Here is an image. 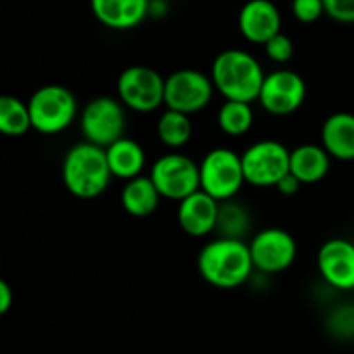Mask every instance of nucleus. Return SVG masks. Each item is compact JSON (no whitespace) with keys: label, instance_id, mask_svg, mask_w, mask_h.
Segmentation results:
<instances>
[{"label":"nucleus","instance_id":"f257e3e1","mask_svg":"<svg viewBox=\"0 0 354 354\" xmlns=\"http://www.w3.org/2000/svg\"><path fill=\"white\" fill-rule=\"evenodd\" d=\"M197 270L203 280L216 289H237L254 272L249 244L239 239H214L201 249Z\"/></svg>","mask_w":354,"mask_h":354},{"label":"nucleus","instance_id":"f03ea898","mask_svg":"<svg viewBox=\"0 0 354 354\" xmlns=\"http://www.w3.org/2000/svg\"><path fill=\"white\" fill-rule=\"evenodd\" d=\"M211 82L225 100L254 102L265 82V71L258 59L242 48H227L214 57Z\"/></svg>","mask_w":354,"mask_h":354},{"label":"nucleus","instance_id":"7ed1b4c3","mask_svg":"<svg viewBox=\"0 0 354 354\" xmlns=\"http://www.w3.org/2000/svg\"><path fill=\"white\" fill-rule=\"evenodd\" d=\"M109 165L106 149L88 142L73 145L62 161V182L68 192L78 199L90 201L102 196L111 185Z\"/></svg>","mask_w":354,"mask_h":354},{"label":"nucleus","instance_id":"20e7f679","mask_svg":"<svg viewBox=\"0 0 354 354\" xmlns=\"http://www.w3.org/2000/svg\"><path fill=\"white\" fill-rule=\"evenodd\" d=\"M28 111L33 130L41 135H57L75 123L78 102L66 86L45 85L30 97Z\"/></svg>","mask_w":354,"mask_h":354},{"label":"nucleus","instance_id":"39448f33","mask_svg":"<svg viewBox=\"0 0 354 354\" xmlns=\"http://www.w3.org/2000/svg\"><path fill=\"white\" fill-rule=\"evenodd\" d=\"M201 190L218 203L235 199L245 183L241 154L228 147H214L199 162Z\"/></svg>","mask_w":354,"mask_h":354},{"label":"nucleus","instance_id":"423d86ee","mask_svg":"<svg viewBox=\"0 0 354 354\" xmlns=\"http://www.w3.org/2000/svg\"><path fill=\"white\" fill-rule=\"evenodd\" d=\"M118 100L138 114H149L165 106V78L149 66H128L116 82Z\"/></svg>","mask_w":354,"mask_h":354},{"label":"nucleus","instance_id":"0eeeda50","mask_svg":"<svg viewBox=\"0 0 354 354\" xmlns=\"http://www.w3.org/2000/svg\"><path fill=\"white\" fill-rule=\"evenodd\" d=\"M80 130L85 142L107 149L124 137L127 113L118 99L109 95L93 97L85 104L80 116Z\"/></svg>","mask_w":354,"mask_h":354},{"label":"nucleus","instance_id":"6e6552de","mask_svg":"<svg viewBox=\"0 0 354 354\" xmlns=\"http://www.w3.org/2000/svg\"><path fill=\"white\" fill-rule=\"evenodd\" d=\"M245 183L252 187H277L289 175L290 151L279 140L265 138L249 145L241 154Z\"/></svg>","mask_w":354,"mask_h":354},{"label":"nucleus","instance_id":"1a4fd4ad","mask_svg":"<svg viewBox=\"0 0 354 354\" xmlns=\"http://www.w3.org/2000/svg\"><path fill=\"white\" fill-rule=\"evenodd\" d=\"M151 180L159 196L168 201H183L201 190L199 162L182 152H168L152 162Z\"/></svg>","mask_w":354,"mask_h":354},{"label":"nucleus","instance_id":"9d476101","mask_svg":"<svg viewBox=\"0 0 354 354\" xmlns=\"http://www.w3.org/2000/svg\"><path fill=\"white\" fill-rule=\"evenodd\" d=\"M211 76L199 69L182 68L165 78V106L166 109L183 113L187 116L201 113L211 104L214 95Z\"/></svg>","mask_w":354,"mask_h":354},{"label":"nucleus","instance_id":"9b49d317","mask_svg":"<svg viewBox=\"0 0 354 354\" xmlns=\"http://www.w3.org/2000/svg\"><path fill=\"white\" fill-rule=\"evenodd\" d=\"M306 93V82L299 73L280 68L265 76L258 100L272 116H289L303 107Z\"/></svg>","mask_w":354,"mask_h":354},{"label":"nucleus","instance_id":"f8f14e48","mask_svg":"<svg viewBox=\"0 0 354 354\" xmlns=\"http://www.w3.org/2000/svg\"><path fill=\"white\" fill-rule=\"evenodd\" d=\"M249 252L254 270L266 275H277L294 265L297 258V244L292 234L283 228L270 227L251 239Z\"/></svg>","mask_w":354,"mask_h":354},{"label":"nucleus","instance_id":"ddd939ff","mask_svg":"<svg viewBox=\"0 0 354 354\" xmlns=\"http://www.w3.org/2000/svg\"><path fill=\"white\" fill-rule=\"evenodd\" d=\"M317 266L327 286L354 290V244L346 239H330L318 249Z\"/></svg>","mask_w":354,"mask_h":354},{"label":"nucleus","instance_id":"4468645a","mask_svg":"<svg viewBox=\"0 0 354 354\" xmlns=\"http://www.w3.org/2000/svg\"><path fill=\"white\" fill-rule=\"evenodd\" d=\"M280 28L282 16L272 0H248L239 12V31L251 44L265 45Z\"/></svg>","mask_w":354,"mask_h":354},{"label":"nucleus","instance_id":"2eb2a0df","mask_svg":"<svg viewBox=\"0 0 354 354\" xmlns=\"http://www.w3.org/2000/svg\"><path fill=\"white\" fill-rule=\"evenodd\" d=\"M218 211L220 203L203 190H197L196 194L180 201L176 220L189 237L201 239L216 232Z\"/></svg>","mask_w":354,"mask_h":354},{"label":"nucleus","instance_id":"dca6fc26","mask_svg":"<svg viewBox=\"0 0 354 354\" xmlns=\"http://www.w3.org/2000/svg\"><path fill=\"white\" fill-rule=\"evenodd\" d=\"M93 16L111 30H131L147 17L151 0H90Z\"/></svg>","mask_w":354,"mask_h":354},{"label":"nucleus","instance_id":"f3484780","mask_svg":"<svg viewBox=\"0 0 354 354\" xmlns=\"http://www.w3.org/2000/svg\"><path fill=\"white\" fill-rule=\"evenodd\" d=\"M322 147L332 159L354 161V114L337 111L322 124Z\"/></svg>","mask_w":354,"mask_h":354},{"label":"nucleus","instance_id":"a211bd4d","mask_svg":"<svg viewBox=\"0 0 354 354\" xmlns=\"http://www.w3.org/2000/svg\"><path fill=\"white\" fill-rule=\"evenodd\" d=\"M332 158L322 144H301L290 151L289 173L303 185H313L328 175Z\"/></svg>","mask_w":354,"mask_h":354},{"label":"nucleus","instance_id":"6ab92c4d","mask_svg":"<svg viewBox=\"0 0 354 354\" xmlns=\"http://www.w3.org/2000/svg\"><path fill=\"white\" fill-rule=\"evenodd\" d=\"M107 165L113 178L128 182L142 175L145 168V151L137 140L123 137L106 149Z\"/></svg>","mask_w":354,"mask_h":354},{"label":"nucleus","instance_id":"aec40b11","mask_svg":"<svg viewBox=\"0 0 354 354\" xmlns=\"http://www.w3.org/2000/svg\"><path fill=\"white\" fill-rule=\"evenodd\" d=\"M121 206L130 216L133 218H147L158 209L159 196L158 189L152 183L151 176L140 175L137 178H131L124 182L123 190H121Z\"/></svg>","mask_w":354,"mask_h":354},{"label":"nucleus","instance_id":"412c9836","mask_svg":"<svg viewBox=\"0 0 354 354\" xmlns=\"http://www.w3.org/2000/svg\"><path fill=\"white\" fill-rule=\"evenodd\" d=\"M159 142L168 149H182L190 142L194 135V124L190 116L176 111L165 109L156 124Z\"/></svg>","mask_w":354,"mask_h":354},{"label":"nucleus","instance_id":"4be33fe9","mask_svg":"<svg viewBox=\"0 0 354 354\" xmlns=\"http://www.w3.org/2000/svg\"><path fill=\"white\" fill-rule=\"evenodd\" d=\"M218 127L228 137H242L254 124V111L251 104L239 100H225L218 111Z\"/></svg>","mask_w":354,"mask_h":354},{"label":"nucleus","instance_id":"5701e85b","mask_svg":"<svg viewBox=\"0 0 354 354\" xmlns=\"http://www.w3.org/2000/svg\"><path fill=\"white\" fill-rule=\"evenodd\" d=\"M31 128L28 104L14 95H0V133L21 137Z\"/></svg>","mask_w":354,"mask_h":354},{"label":"nucleus","instance_id":"b1692460","mask_svg":"<svg viewBox=\"0 0 354 354\" xmlns=\"http://www.w3.org/2000/svg\"><path fill=\"white\" fill-rule=\"evenodd\" d=\"M249 228H251V216L241 203H235L234 199L220 203L216 223V232H220V237L244 241L242 237L245 232H249Z\"/></svg>","mask_w":354,"mask_h":354},{"label":"nucleus","instance_id":"393cba45","mask_svg":"<svg viewBox=\"0 0 354 354\" xmlns=\"http://www.w3.org/2000/svg\"><path fill=\"white\" fill-rule=\"evenodd\" d=\"M263 47H265L266 57L272 62H275V64H286V62H289L294 55L292 40H290L287 35H283L282 31H280L279 35H275L272 40L266 41Z\"/></svg>","mask_w":354,"mask_h":354},{"label":"nucleus","instance_id":"a878e982","mask_svg":"<svg viewBox=\"0 0 354 354\" xmlns=\"http://www.w3.org/2000/svg\"><path fill=\"white\" fill-rule=\"evenodd\" d=\"M292 14L299 23H317L325 14L324 0H292Z\"/></svg>","mask_w":354,"mask_h":354},{"label":"nucleus","instance_id":"bb28decb","mask_svg":"<svg viewBox=\"0 0 354 354\" xmlns=\"http://www.w3.org/2000/svg\"><path fill=\"white\" fill-rule=\"evenodd\" d=\"M330 328L339 337H354V306H342L330 317Z\"/></svg>","mask_w":354,"mask_h":354},{"label":"nucleus","instance_id":"cd10ccee","mask_svg":"<svg viewBox=\"0 0 354 354\" xmlns=\"http://www.w3.org/2000/svg\"><path fill=\"white\" fill-rule=\"evenodd\" d=\"M325 14L342 24H354V0H324Z\"/></svg>","mask_w":354,"mask_h":354},{"label":"nucleus","instance_id":"c85d7f7f","mask_svg":"<svg viewBox=\"0 0 354 354\" xmlns=\"http://www.w3.org/2000/svg\"><path fill=\"white\" fill-rule=\"evenodd\" d=\"M301 187H303V183H301L299 180L296 178V176L290 175V173H289V175H286L282 180H280L279 183H277L275 189L279 190L282 196L290 197V196H296V194L299 192Z\"/></svg>","mask_w":354,"mask_h":354},{"label":"nucleus","instance_id":"c756f323","mask_svg":"<svg viewBox=\"0 0 354 354\" xmlns=\"http://www.w3.org/2000/svg\"><path fill=\"white\" fill-rule=\"evenodd\" d=\"M12 306V290L6 280L0 279V317L6 315Z\"/></svg>","mask_w":354,"mask_h":354}]
</instances>
